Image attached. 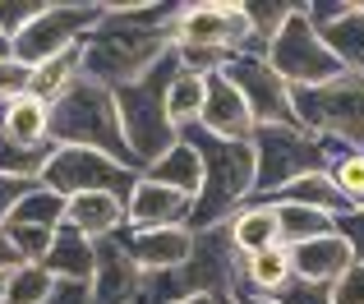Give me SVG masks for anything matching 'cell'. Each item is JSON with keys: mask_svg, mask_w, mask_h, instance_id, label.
Instances as JSON below:
<instances>
[{"mask_svg": "<svg viewBox=\"0 0 364 304\" xmlns=\"http://www.w3.org/2000/svg\"><path fill=\"white\" fill-rule=\"evenodd\" d=\"M189 148L203 161V189L194 198V212H189V231H213V226H226L235 212L254 198V180H258V157L249 139H217L208 129H185Z\"/></svg>", "mask_w": 364, "mask_h": 304, "instance_id": "6da1fadb", "label": "cell"}, {"mask_svg": "<svg viewBox=\"0 0 364 304\" xmlns=\"http://www.w3.org/2000/svg\"><path fill=\"white\" fill-rule=\"evenodd\" d=\"M171 51V28H143L129 23L124 14L102 5V23L79 42L83 55V79L102 83V88H129L134 79L152 70L161 55Z\"/></svg>", "mask_w": 364, "mask_h": 304, "instance_id": "7a4b0ae2", "label": "cell"}, {"mask_svg": "<svg viewBox=\"0 0 364 304\" xmlns=\"http://www.w3.org/2000/svg\"><path fill=\"white\" fill-rule=\"evenodd\" d=\"M185 70L171 46L157 65H152L143 79H134L129 88H116V111H120V129H124V143H129L139 170H148L152 161H161L171 148L180 143L176 125L166 120V88L176 83V74Z\"/></svg>", "mask_w": 364, "mask_h": 304, "instance_id": "3957f363", "label": "cell"}, {"mask_svg": "<svg viewBox=\"0 0 364 304\" xmlns=\"http://www.w3.org/2000/svg\"><path fill=\"white\" fill-rule=\"evenodd\" d=\"M51 143L55 148H88V152H107L111 161L139 170L129 143L120 129V111H116V92L102 83L79 79L60 102L51 107Z\"/></svg>", "mask_w": 364, "mask_h": 304, "instance_id": "277c9868", "label": "cell"}, {"mask_svg": "<svg viewBox=\"0 0 364 304\" xmlns=\"http://www.w3.org/2000/svg\"><path fill=\"white\" fill-rule=\"evenodd\" d=\"M254 157H258V180H254V198H267L277 189L295 185L300 175H314V170H332V161L346 157L350 148L328 143V139L304 134L300 125L286 129H254ZM249 198V203H254Z\"/></svg>", "mask_w": 364, "mask_h": 304, "instance_id": "5b68a950", "label": "cell"}, {"mask_svg": "<svg viewBox=\"0 0 364 304\" xmlns=\"http://www.w3.org/2000/svg\"><path fill=\"white\" fill-rule=\"evenodd\" d=\"M295 125L314 139H328L364 152V74H341L318 88H295Z\"/></svg>", "mask_w": 364, "mask_h": 304, "instance_id": "8992f818", "label": "cell"}, {"mask_svg": "<svg viewBox=\"0 0 364 304\" xmlns=\"http://www.w3.org/2000/svg\"><path fill=\"white\" fill-rule=\"evenodd\" d=\"M267 65H272L277 74H282L286 88H318V83H332L341 79V60L323 46L318 28L309 23V14H304V5L295 9L291 18H286V28L267 42Z\"/></svg>", "mask_w": 364, "mask_h": 304, "instance_id": "52a82bcc", "label": "cell"}, {"mask_svg": "<svg viewBox=\"0 0 364 304\" xmlns=\"http://www.w3.org/2000/svg\"><path fill=\"white\" fill-rule=\"evenodd\" d=\"M97 23H102V5H92V0H79V5H70V0L51 5L46 0L42 14L14 37V60L23 70H37L42 60H55V55L74 51Z\"/></svg>", "mask_w": 364, "mask_h": 304, "instance_id": "ba28073f", "label": "cell"}, {"mask_svg": "<svg viewBox=\"0 0 364 304\" xmlns=\"http://www.w3.org/2000/svg\"><path fill=\"white\" fill-rule=\"evenodd\" d=\"M245 281V254L231 244L226 226L194 235V254L185 259V268H176V295H235ZM176 300V304H180Z\"/></svg>", "mask_w": 364, "mask_h": 304, "instance_id": "9c48e42d", "label": "cell"}, {"mask_svg": "<svg viewBox=\"0 0 364 304\" xmlns=\"http://www.w3.org/2000/svg\"><path fill=\"white\" fill-rule=\"evenodd\" d=\"M139 175H143V170L120 166V161L107 157V152L55 148L37 185L55 189L60 198H74V194H120V198H129V189L139 185Z\"/></svg>", "mask_w": 364, "mask_h": 304, "instance_id": "30bf717a", "label": "cell"}, {"mask_svg": "<svg viewBox=\"0 0 364 304\" xmlns=\"http://www.w3.org/2000/svg\"><path fill=\"white\" fill-rule=\"evenodd\" d=\"M171 46L176 51H222V55L249 51L245 5H222V0L180 5V14L171 18Z\"/></svg>", "mask_w": 364, "mask_h": 304, "instance_id": "8fae6325", "label": "cell"}, {"mask_svg": "<svg viewBox=\"0 0 364 304\" xmlns=\"http://www.w3.org/2000/svg\"><path fill=\"white\" fill-rule=\"evenodd\" d=\"M222 74L240 88L249 116H254V129H286L295 125V102H291V88L282 83V74L267 65V55H231L222 65Z\"/></svg>", "mask_w": 364, "mask_h": 304, "instance_id": "7c38bea8", "label": "cell"}, {"mask_svg": "<svg viewBox=\"0 0 364 304\" xmlns=\"http://www.w3.org/2000/svg\"><path fill=\"white\" fill-rule=\"evenodd\" d=\"M92 249H97V259H92V277H88L92 304H134V300H139L143 272H139V263L129 259L124 240L111 235V240H97Z\"/></svg>", "mask_w": 364, "mask_h": 304, "instance_id": "4fadbf2b", "label": "cell"}, {"mask_svg": "<svg viewBox=\"0 0 364 304\" xmlns=\"http://www.w3.org/2000/svg\"><path fill=\"white\" fill-rule=\"evenodd\" d=\"M189 212H194V198L180 194V189H166L157 180L139 175V185L124 198V217H129V231H152V226H189Z\"/></svg>", "mask_w": 364, "mask_h": 304, "instance_id": "5bb4252c", "label": "cell"}, {"mask_svg": "<svg viewBox=\"0 0 364 304\" xmlns=\"http://www.w3.org/2000/svg\"><path fill=\"white\" fill-rule=\"evenodd\" d=\"M139 272H176L194 254V231L189 226H152V231H124L120 235Z\"/></svg>", "mask_w": 364, "mask_h": 304, "instance_id": "9a60e30c", "label": "cell"}, {"mask_svg": "<svg viewBox=\"0 0 364 304\" xmlns=\"http://www.w3.org/2000/svg\"><path fill=\"white\" fill-rule=\"evenodd\" d=\"M65 226L79 231L83 240H111V235L129 231V217H124V198L120 194H74L65 198Z\"/></svg>", "mask_w": 364, "mask_h": 304, "instance_id": "2e32d148", "label": "cell"}, {"mask_svg": "<svg viewBox=\"0 0 364 304\" xmlns=\"http://www.w3.org/2000/svg\"><path fill=\"white\" fill-rule=\"evenodd\" d=\"M291 259H295V281H309V286H337V281L355 268L350 244L341 240L337 231L323 235V240L291 244Z\"/></svg>", "mask_w": 364, "mask_h": 304, "instance_id": "e0dca14e", "label": "cell"}, {"mask_svg": "<svg viewBox=\"0 0 364 304\" xmlns=\"http://www.w3.org/2000/svg\"><path fill=\"white\" fill-rule=\"evenodd\" d=\"M198 129H208V134H217V139H254V116H249L240 88H235L226 74H213V79H208Z\"/></svg>", "mask_w": 364, "mask_h": 304, "instance_id": "ac0fdd59", "label": "cell"}, {"mask_svg": "<svg viewBox=\"0 0 364 304\" xmlns=\"http://www.w3.org/2000/svg\"><path fill=\"white\" fill-rule=\"evenodd\" d=\"M0 143L9 148H46L51 143V107L37 97H14L0 107Z\"/></svg>", "mask_w": 364, "mask_h": 304, "instance_id": "d6986e66", "label": "cell"}, {"mask_svg": "<svg viewBox=\"0 0 364 304\" xmlns=\"http://www.w3.org/2000/svg\"><path fill=\"white\" fill-rule=\"evenodd\" d=\"M226 231H231V244H235V249H240L245 259H254V254L282 244V217H277L272 203L254 198V203H245L240 212L226 222Z\"/></svg>", "mask_w": 364, "mask_h": 304, "instance_id": "ffe728a7", "label": "cell"}, {"mask_svg": "<svg viewBox=\"0 0 364 304\" xmlns=\"http://www.w3.org/2000/svg\"><path fill=\"white\" fill-rule=\"evenodd\" d=\"M92 259H97L92 240H83L79 231L60 226V231H55V240H51V254L42 259V268L51 272L55 281H88L92 277Z\"/></svg>", "mask_w": 364, "mask_h": 304, "instance_id": "44dd1931", "label": "cell"}, {"mask_svg": "<svg viewBox=\"0 0 364 304\" xmlns=\"http://www.w3.org/2000/svg\"><path fill=\"white\" fill-rule=\"evenodd\" d=\"M79 79H83V55H79V46H74V51L55 55V60H42L37 70H28V97H37L42 107H55Z\"/></svg>", "mask_w": 364, "mask_h": 304, "instance_id": "7402d4cb", "label": "cell"}, {"mask_svg": "<svg viewBox=\"0 0 364 304\" xmlns=\"http://www.w3.org/2000/svg\"><path fill=\"white\" fill-rule=\"evenodd\" d=\"M295 281V259H291V244H272V249L245 259V291H258V295H282L286 286Z\"/></svg>", "mask_w": 364, "mask_h": 304, "instance_id": "603a6c76", "label": "cell"}, {"mask_svg": "<svg viewBox=\"0 0 364 304\" xmlns=\"http://www.w3.org/2000/svg\"><path fill=\"white\" fill-rule=\"evenodd\" d=\"M143 175L157 180V185H166V189H180V194L198 198V189H203V161H198V152L189 148L185 139H180V143L171 148L161 161H152Z\"/></svg>", "mask_w": 364, "mask_h": 304, "instance_id": "cb8c5ba5", "label": "cell"}, {"mask_svg": "<svg viewBox=\"0 0 364 304\" xmlns=\"http://www.w3.org/2000/svg\"><path fill=\"white\" fill-rule=\"evenodd\" d=\"M318 37H323V46L341 60L346 74H364V9H360V0H355V9H350L346 18L318 28Z\"/></svg>", "mask_w": 364, "mask_h": 304, "instance_id": "d4e9b609", "label": "cell"}, {"mask_svg": "<svg viewBox=\"0 0 364 304\" xmlns=\"http://www.w3.org/2000/svg\"><path fill=\"white\" fill-rule=\"evenodd\" d=\"M203 97H208V79L180 70L176 83L166 88V120L176 125V134H185V129H194L203 120Z\"/></svg>", "mask_w": 364, "mask_h": 304, "instance_id": "484cf974", "label": "cell"}, {"mask_svg": "<svg viewBox=\"0 0 364 304\" xmlns=\"http://www.w3.org/2000/svg\"><path fill=\"white\" fill-rule=\"evenodd\" d=\"M295 0H249L245 18H249V55H267V42L286 28V18L295 14Z\"/></svg>", "mask_w": 364, "mask_h": 304, "instance_id": "4316f807", "label": "cell"}, {"mask_svg": "<svg viewBox=\"0 0 364 304\" xmlns=\"http://www.w3.org/2000/svg\"><path fill=\"white\" fill-rule=\"evenodd\" d=\"M282 217V244H304V240H323L337 231V217L318 212V207H300V203H272Z\"/></svg>", "mask_w": 364, "mask_h": 304, "instance_id": "83f0119b", "label": "cell"}, {"mask_svg": "<svg viewBox=\"0 0 364 304\" xmlns=\"http://www.w3.org/2000/svg\"><path fill=\"white\" fill-rule=\"evenodd\" d=\"M5 226H42V231H60L65 226V198L55 194V189H46V185H33L28 198L9 212Z\"/></svg>", "mask_w": 364, "mask_h": 304, "instance_id": "f1b7e54d", "label": "cell"}, {"mask_svg": "<svg viewBox=\"0 0 364 304\" xmlns=\"http://www.w3.org/2000/svg\"><path fill=\"white\" fill-rule=\"evenodd\" d=\"M55 277L46 268H37V263H23V268L9 272L5 281V304H42L46 295H51Z\"/></svg>", "mask_w": 364, "mask_h": 304, "instance_id": "f546056e", "label": "cell"}, {"mask_svg": "<svg viewBox=\"0 0 364 304\" xmlns=\"http://www.w3.org/2000/svg\"><path fill=\"white\" fill-rule=\"evenodd\" d=\"M332 180L350 207H364V152H346L332 161Z\"/></svg>", "mask_w": 364, "mask_h": 304, "instance_id": "4dcf8cb0", "label": "cell"}, {"mask_svg": "<svg viewBox=\"0 0 364 304\" xmlns=\"http://www.w3.org/2000/svg\"><path fill=\"white\" fill-rule=\"evenodd\" d=\"M5 235L18 249V259L37 263V268H42V259L51 254V240H55V231H42V226H5Z\"/></svg>", "mask_w": 364, "mask_h": 304, "instance_id": "1f68e13d", "label": "cell"}, {"mask_svg": "<svg viewBox=\"0 0 364 304\" xmlns=\"http://www.w3.org/2000/svg\"><path fill=\"white\" fill-rule=\"evenodd\" d=\"M42 9H46V0H0V33L14 42V37L23 33Z\"/></svg>", "mask_w": 364, "mask_h": 304, "instance_id": "d6a6232c", "label": "cell"}, {"mask_svg": "<svg viewBox=\"0 0 364 304\" xmlns=\"http://www.w3.org/2000/svg\"><path fill=\"white\" fill-rule=\"evenodd\" d=\"M337 235L350 244V259L364 263V207H350L346 217H337Z\"/></svg>", "mask_w": 364, "mask_h": 304, "instance_id": "836d02e7", "label": "cell"}, {"mask_svg": "<svg viewBox=\"0 0 364 304\" xmlns=\"http://www.w3.org/2000/svg\"><path fill=\"white\" fill-rule=\"evenodd\" d=\"M28 92V70L18 60H0V107Z\"/></svg>", "mask_w": 364, "mask_h": 304, "instance_id": "e575fe53", "label": "cell"}, {"mask_svg": "<svg viewBox=\"0 0 364 304\" xmlns=\"http://www.w3.org/2000/svg\"><path fill=\"white\" fill-rule=\"evenodd\" d=\"M277 304H332V286H309V281H291L277 295Z\"/></svg>", "mask_w": 364, "mask_h": 304, "instance_id": "d590c367", "label": "cell"}, {"mask_svg": "<svg viewBox=\"0 0 364 304\" xmlns=\"http://www.w3.org/2000/svg\"><path fill=\"white\" fill-rule=\"evenodd\" d=\"M332 304H364V263H355V268L332 286Z\"/></svg>", "mask_w": 364, "mask_h": 304, "instance_id": "8d00e7d4", "label": "cell"}, {"mask_svg": "<svg viewBox=\"0 0 364 304\" xmlns=\"http://www.w3.org/2000/svg\"><path fill=\"white\" fill-rule=\"evenodd\" d=\"M28 180H9V175H0V231H5V222H9V212H14L18 203L28 198Z\"/></svg>", "mask_w": 364, "mask_h": 304, "instance_id": "74e56055", "label": "cell"}, {"mask_svg": "<svg viewBox=\"0 0 364 304\" xmlns=\"http://www.w3.org/2000/svg\"><path fill=\"white\" fill-rule=\"evenodd\" d=\"M42 304H92V291H88V281H55Z\"/></svg>", "mask_w": 364, "mask_h": 304, "instance_id": "f35d334b", "label": "cell"}, {"mask_svg": "<svg viewBox=\"0 0 364 304\" xmlns=\"http://www.w3.org/2000/svg\"><path fill=\"white\" fill-rule=\"evenodd\" d=\"M14 268H23V259H18V249L9 244V235L0 231V272H14Z\"/></svg>", "mask_w": 364, "mask_h": 304, "instance_id": "ab89813d", "label": "cell"}, {"mask_svg": "<svg viewBox=\"0 0 364 304\" xmlns=\"http://www.w3.org/2000/svg\"><path fill=\"white\" fill-rule=\"evenodd\" d=\"M231 304H277V300H272V295H258V291H245V286H240V291L231 295Z\"/></svg>", "mask_w": 364, "mask_h": 304, "instance_id": "60d3db41", "label": "cell"}, {"mask_svg": "<svg viewBox=\"0 0 364 304\" xmlns=\"http://www.w3.org/2000/svg\"><path fill=\"white\" fill-rule=\"evenodd\" d=\"M180 304H231V295H189V300H180Z\"/></svg>", "mask_w": 364, "mask_h": 304, "instance_id": "b9f144b4", "label": "cell"}, {"mask_svg": "<svg viewBox=\"0 0 364 304\" xmlns=\"http://www.w3.org/2000/svg\"><path fill=\"white\" fill-rule=\"evenodd\" d=\"M0 60H14V42H9L5 33H0Z\"/></svg>", "mask_w": 364, "mask_h": 304, "instance_id": "7bdbcfd3", "label": "cell"}, {"mask_svg": "<svg viewBox=\"0 0 364 304\" xmlns=\"http://www.w3.org/2000/svg\"><path fill=\"white\" fill-rule=\"evenodd\" d=\"M5 281H9V272H0V304H5Z\"/></svg>", "mask_w": 364, "mask_h": 304, "instance_id": "ee69618b", "label": "cell"}]
</instances>
